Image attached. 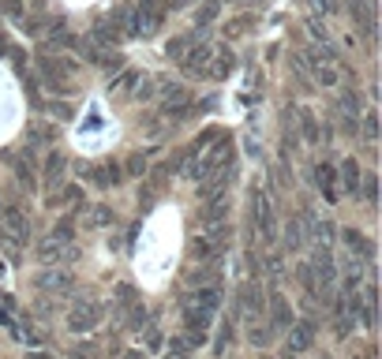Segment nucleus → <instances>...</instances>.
Returning <instances> with one entry per match:
<instances>
[{"mask_svg": "<svg viewBox=\"0 0 382 359\" xmlns=\"http://www.w3.org/2000/svg\"><path fill=\"white\" fill-rule=\"evenodd\" d=\"M38 71H41V83H46L53 94H60V97L75 94V90H71L75 64H71L68 57H41V60H38Z\"/></svg>", "mask_w": 382, "mask_h": 359, "instance_id": "f257e3e1", "label": "nucleus"}, {"mask_svg": "<svg viewBox=\"0 0 382 359\" xmlns=\"http://www.w3.org/2000/svg\"><path fill=\"white\" fill-rule=\"evenodd\" d=\"M180 314H184V330H188V333H180L184 341H188L191 348L206 344V337H210V322H214V314H210V311H203V307H195V303H180Z\"/></svg>", "mask_w": 382, "mask_h": 359, "instance_id": "f03ea898", "label": "nucleus"}, {"mask_svg": "<svg viewBox=\"0 0 382 359\" xmlns=\"http://www.w3.org/2000/svg\"><path fill=\"white\" fill-rule=\"evenodd\" d=\"M75 172H79L83 180H90V183H97V188H116L120 180H124V169L116 165L113 157H105V161H94V165H75Z\"/></svg>", "mask_w": 382, "mask_h": 359, "instance_id": "7ed1b4c3", "label": "nucleus"}, {"mask_svg": "<svg viewBox=\"0 0 382 359\" xmlns=\"http://www.w3.org/2000/svg\"><path fill=\"white\" fill-rule=\"evenodd\" d=\"M102 314H105L102 303H97L94 296H86V300H79V303L68 311V325H71L75 333H90L94 325L102 322Z\"/></svg>", "mask_w": 382, "mask_h": 359, "instance_id": "20e7f679", "label": "nucleus"}, {"mask_svg": "<svg viewBox=\"0 0 382 359\" xmlns=\"http://www.w3.org/2000/svg\"><path fill=\"white\" fill-rule=\"evenodd\" d=\"M334 116H337V124H341L345 135H356L360 132V94L356 90H341V94H337Z\"/></svg>", "mask_w": 382, "mask_h": 359, "instance_id": "39448f33", "label": "nucleus"}, {"mask_svg": "<svg viewBox=\"0 0 382 359\" xmlns=\"http://www.w3.org/2000/svg\"><path fill=\"white\" fill-rule=\"evenodd\" d=\"M251 221H255L259 232H263V244H274V239H278L274 213H270V202H266V195L259 188H251Z\"/></svg>", "mask_w": 382, "mask_h": 359, "instance_id": "423d86ee", "label": "nucleus"}, {"mask_svg": "<svg viewBox=\"0 0 382 359\" xmlns=\"http://www.w3.org/2000/svg\"><path fill=\"white\" fill-rule=\"evenodd\" d=\"M210 57H214L210 41H195V45L184 52V60H180L184 75H191V79H206V71H210Z\"/></svg>", "mask_w": 382, "mask_h": 359, "instance_id": "0eeeda50", "label": "nucleus"}, {"mask_svg": "<svg viewBox=\"0 0 382 359\" xmlns=\"http://www.w3.org/2000/svg\"><path fill=\"white\" fill-rule=\"evenodd\" d=\"M236 161V143L228 135H221L217 139V146L214 150H206V157H199V165H203V180L210 176V172H217V169H225V165H233Z\"/></svg>", "mask_w": 382, "mask_h": 359, "instance_id": "6e6552de", "label": "nucleus"}, {"mask_svg": "<svg viewBox=\"0 0 382 359\" xmlns=\"http://www.w3.org/2000/svg\"><path fill=\"white\" fill-rule=\"evenodd\" d=\"M94 41L97 45H120V41H124V27H120V19H116V12H109V15H102L94 23Z\"/></svg>", "mask_w": 382, "mask_h": 359, "instance_id": "1a4fd4ad", "label": "nucleus"}, {"mask_svg": "<svg viewBox=\"0 0 382 359\" xmlns=\"http://www.w3.org/2000/svg\"><path fill=\"white\" fill-rule=\"evenodd\" d=\"M308 266H311V274L319 277L322 285H334V281H337V262H334V255H330V247H326V244H319V251L311 255Z\"/></svg>", "mask_w": 382, "mask_h": 359, "instance_id": "9d476101", "label": "nucleus"}, {"mask_svg": "<svg viewBox=\"0 0 382 359\" xmlns=\"http://www.w3.org/2000/svg\"><path fill=\"white\" fill-rule=\"evenodd\" d=\"M236 71V52L233 49H214V57H210V71H206V79H228V75Z\"/></svg>", "mask_w": 382, "mask_h": 359, "instance_id": "9b49d317", "label": "nucleus"}, {"mask_svg": "<svg viewBox=\"0 0 382 359\" xmlns=\"http://www.w3.org/2000/svg\"><path fill=\"white\" fill-rule=\"evenodd\" d=\"M64 169H68V157L60 150H53L49 161H46V180H49V195H57L64 188Z\"/></svg>", "mask_w": 382, "mask_h": 359, "instance_id": "f8f14e48", "label": "nucleus"}, {"mask_svg": "<svg viewBox=\"0 0 382 359\" xmlns=\"http://www.w3.org/2000/svg\"><path fill=\"white\" fill-rule=\"evenodd\" d=\"M270 325H274V330H289V325H292L289 300L281 296V292H270Z\"/></svg>", "mask_w": 382, "mask_h": 359, "instance_id": "ddd939ff", "label": "nucleus"}, {"mask_svg": "<svg viewBox=\"0 0 382 359\" xmlns=\"http://www.w3.org/2000/svg\"><path fill=\"white\" fill-rule=\"evenodd\" d=\"M315 341V322L303 318V322H292V333H289V352H303V348H311Z\"/></svg>", "mask_w": 382, "mask_h": 359, "instance_id": "4468645a", "label": "nucleus"}, {"mask_svg": "<svg viewBox=\"0 0 382 359\" xmlns=\"http://www.w3.org/2000/svg\"><path fill=\"white\" fill-rule=\"evenodd\" d=\"M0 217L8 221V228H12V236L19 239V244H27V239H30V221H27V217L19 213L15 206H4V210H0Z\"/></svg>", "mask_w": 382, "mask_h": 359, "instance_id": "2eb2a0df", "label": "nucleus"}, {"mask_svg": "<svg viewBox=\"0 0 382 359\" xmlns=\"http://www.w3.org/2000/svg\"><path fill=\"white\" fill-rule=\"evenodd\" d=\"M240 307H244L247 314L263 311V285H259V281H247V285L240 288Z\"/></svg>", "mask_w": 382, "mask_h": 359, "instance_id": "dca6fc26", "label": "nucleus"}, {"mask_svg": "<svg viewBox=\"0 0 382 359\" xmlns=\"http://www.w3.org/2000/svg\"><path fill=\"white\" fill-rule=\"evenodd\" d=\"M341 239H345L348 251H356V255H364V258H375V244H371L364 232H356V228H345Z\"/></svg>", "mask_w": 382, "mask_h": 359, "instance_id": "f3484780", "label": "nucleus"}, {"mask_svg": "<svg viewBox=\"0 0 382 359\" xmlns=\"http://www.w3.org/2000/svg\"><path fill=\"white\" fill-rule=\"evenodd\" d=\"M308 236H303V217H289L285 221V247L289 251H303Z\"/></svg>", "mask_w": 382, "mask_h": 359, "instance_id": "a211bd4d", "label": "nucleus"}, {"mask_svg": "<svg viewBox=\"0 0 382 359\" xmlns=\"http://www.w3.org/2000/svg\"><path fill=\"white\" fill-rule=\"evenodd\" d=\"M315 183H319V188H322V195H326V199H337V188H334V183H337V172H334V165H326V161H322V165H315Z\"/></svg>", "mask_w": 382, "mask_h": 359, "instance_id": "6ab92c4d", "label": "nucleus"}, {"mask_svg": "<svg viewBox=\"0 0 382 359\" xmlns=\"http://www.w3.org/2000/svg\"><path fill=\"white\" fill-rule=\"evenodd\" d=\"M135 79H139V71L120 68V71H116V79L109 83V94H116V97H132V90H135Z\"/></svg>", "mask_w": 382, "mask_h": 359, "instance_id": "aec40b11", "label": "nucleus"}, {"mask_svg": "<svg viewBox=\"0 0 382 359\" xmlns=\"http://www.w3.org/2000/svg\"><path fill=\"white\" fill-rule=\"evenodd\" d=\"M86 210V228H109L116 225V213L109 210V206H83Z\"/></svg>", "mask_w": 382, "mask_h": 359, "instance_id": "412c9836", "label": "nucleus"}, {"mask_svg": "<svg viewBox=\"0 0 382 359\" xmlns=\"http://www.w3.org/2000/svg\"><path fill=\"white\" fill-rule=\"evenodd\" d=\"M41 288H53V292H68L71 288V274L68 269H46V274L38 277Z\"/></svg>", "mask_w": 382, "mask_h": 359, "instance_id": "4be33fe9", "label": "nucleus"}, {"mask_svg": "<svg viewBox=\"0 0 382 359\" xmlns=\"http://www.w3.org/2000/svg\"><path fill=\"white\" fill-rule=\"evenodd\" d=\"M184 281H188L191 288H199V285H214V281H217V269H214L210 262H203V266L188 269V274H184Z\"/></svg>", "mask_w": 382, "mask_h": 359, "instance_id": "5701e85b", "label": "nucleus"}, {"mask_svg": "<svg viewBox=\"0 0 382 359\" xmlns=\"http://www.w3.org/2000/svg\"><path fill=\"white\" fill-rule=\"evenodd\" d=\"M360 176H364V172H360V165H356L353 157H348L345 165H341V183H345L348 195H360Z\"/></svg>", "mask_w": 382, "mask_h": 359, "instance_id": "b1692460", "label": "nucleus"}, {"mask_svg": "<svg viewBox=\"0 0 382 359\" xmlns=\"http://www.w3.org/2000/svg\"><path fill=\"white\" fill-rule=\"evenodd\" d=\"M311 75H315V83H319L322 90H337V86H341V71H337V64H326V68L311 71Z\"/></svg>", "mask_w": 382, "mask_h": 359, "instance_id": "393cba45", "label": "nucleus"}, {"mask_svg": "<svg viewBox=\"0 0 382 359\" xmlns=\"http://www.w3.org/2000/svg\"><path fill=\"white\" fill-rule=\"evenodd\" d=\"M225 217H228V202H225V199H214V202L203 210V228H206V225H221Z\"/></svg>", "mask_w": 382, "mask_h": 359, "instance_id": "a878e982", "label": "nucleus"}, {"mask_svg": "<svg viewBox=\"0 0 382 359\" xmlns=\"http://www.w3.org/2000/svg\"><path fill=\"white\" fill-rule=\"evenodd\" d=\"M195 34H180V38H169V45H165V52H169V60H184V52H188L191 45H195Z\"/></svg>", "mask_w": 382, "mask_h": 359, "instance_id": "bb28decb", "label": "nucleus"}, {"mask_svg": "<svg viewBox=\"0 0 382 359\" xmlns=\"http://www.w3.org/2000/svg\"><path fill=\"white\" fill-rule=\"evenodd\" d=\"M300 132H303V139H308V143H319V116L303 108V113H300Z\"/></svg>", "mask_w": 382, "mask_h": 359, "instance_id": "cd10ccee", "label": "nucleus"}, {"mask_svg": "<svg viewBox=\"0 0 382 359\" xmlns=\"http://www.w3.org/2000/svg\"><path fill=\"white\" fill-rule=\"evenodd\" d=\"M217 15H221V4H217V0H206L199 12H195V23H199V27H210Z\"/></svg>", "mask_w": 382, "mask_h": 359, "instance_id": "c85d7f7f", "label": "nucleus"}, {"mask_svg": "<svg viewBox=\"0 0 382 359\" xmlns=\"http://www.w3.org/2000/svg\"><path fill=\"white\" fill-rule=\"evenodd\" d=\"M15 180H19V188H23V191H34V183H38L34 169H30L27 161H15Z\"/></svg>", "mask_w": 382, "mask_h": 359, "instance_id": "c756f323", "label": "nucleus"}, {"mask_svg": "<svg viewBox=\"0 0 382 359\" xmlns=\"http://www.w3.org/2000/svg\"><path fill=\"white\" fill-rule=\"evenodd\" d=\"M308 30H311V38H315V41H322V45L330 41V27H326V19H322V15H308Z\"/></svg>", "mask_w": 382, "mask_h": 359, "instance_id": "7c9ffc66", "label": "nucleus"}, {"mask_svg": "<svg viewBox=\"0 0 382 359\" xmlns=\"http://www.w3.org/2000/svg\"><path fill=\"white\" fill-rule=\"evenodd\" d=\"M296 281H300L303 288H308V296H311V300H319V285H315V274H311V266H308V262L296 266Z\"/></svg>", "mask_w": 382, "mask_h": 359, "instance_id": "2f4dec72", "label": "nucleus"}, {"mask_svg": "<svg viewBox=\"0 0 382 359\" xmlns=\"http://www.w3.org/2000/svg\"><path fill=\"white\" fill-rule=\"evenodd\" d=\"M132 97H135V101H150V97H154V79H150V75H139Z\"/></svg>", "mask_w": 382, "mask_h": 359, "instance_id": "473e14b6", "label": "nucleus"}, {"mask_svg": "<svg viewBox=\"0 0 382 359\" xmlns=\"http://www.w3.org/2000/svg\"><path fill=\"white\" fill-rule=\"evenodd\" d=\"M360 191H364V199L375 206L378 202V176L375 172H367V176H360Z\"/></svg>", "mask_w": 382, "mask_h": 359, "instance_id": "72a5a7b5", "label": "nucleus"}, {"mask_svg": "<svg viewBox=\"0 0 382 359\" xmlns=\"http://www.w3.org/2000/svg\"><path fill=\"white\" fill-rule=\"evenodd\" d=\"M0 12H4L8 19H19V23H23V19H27V4H23V0H0Z\"/></svg>", "mask_w": 382, "mask_h": 359, "instance_id": "f704fd0d", "label": "nucleus"}, {"mask_svg": "<svg viewBox=\"0 0 382 359\" xmlns=\"http://www.w3.org/2000/svg\"><path fill=\"white\" fill-rule=\"evenodd\" d=\"M303 4H308V8H311L315 15H322V19L337 12V0H303Z\"/></svg>", "mask_w": 382, "mask_h": 359, "instance_id": "c9c22d12", "label": "nucleus"}, {"mask_svg": "<svg viewBox=\"0 0 382 359\" xmlns=\"http://www.w3.org/2000/svg\"><path fill=\"white\" fill-rule=\"evenodd\" d=\"M116 303H120V307H135V303H139L135 300V288L132 285H120L116 288Z\"/></svg>", "mask_w": 382, "mask_h": 359, "instance_id": "e433bc0d", "label": "nucleus"}, {"mask_svg": "<svg viewBox=\"0 0 382 359\" xmlns=\"http://www.w3.org/2000/svg\"><path fill=\"white\" fill-rule=\"evenodd\" d=\"M364 135L371 139V143L378 139V113H367V116H364Z\"/></svg>", "mask_w": 382, "mask_h": 359, "instance_id": "4c0bfd02", "label": "nucleus"}, {"mask_svg": "<svg viewBox=\"0 0 382 359\" xmlns=\"http://www.w3.org/2000/svg\"><path fill=\"white\" fill-rule=\"evenodd\" d=\"M41 108H49L53 116H60V120H68L71 116V105L68 101H49V105H41Z\"/></svg>", "mask_w": 382, "mask_h": 359, "instance_id": "58836bf2", "label": "nucleus"}, {"mask_svg": "<svg viewBox=\"0 0 382 359\" xmlns=\"http://www.w3.org/2000/svg\"><path fill=\"white\" fill-rule=\"evenodd\" d=\"M128 172H132V176H146V157L135 154L132 161H128Z\"/></svg>", "mask_w": 382, "mask_h": 359, "instance_id": "ea45409f", "label": "nucleus"}, {"mask_svg": "<svg viewBox=\"0 0 382 359\" xmlns=\"http://www.w3.org/2000/svg\"><path fill=\"white\" fill-rule=\"evenodd\" d=\"M228 341H233V318L225 322V330H221V337H217V352H225V348H228Z\"/></svg>", "mask_w": 382, "mask_h": 359, "instance_id": "a19ab883", "label": "nucleus"}, {"mask_svg": "<svg viewBox=\"0 0 382 359\" xmlns=\"http://www.w3.org/2000/svg\"><path fill=\"white\" fill-rule=\"evenodd\" d=\"M353 325H356V318H353V322H348V318H337L334 333H337V337H348V330H353Z\"/></svg>", "mask_w": 382, "mask_h": 359, "instance_id": "79ce46f5", "label": "nucleus"}, {"mask_svg": "<svg viewBox=\"0 0 382 359\" xmlns=\"http://www.w3.org/2000/svg\"><path fill=\"white\" fill-rule=\"evenodd\" d=\"M251 344H270V330H255L251 333Z\"/></svg>", "mask_w": 382, "mask_h": 359, "instance_id": "37998d69", "label": "nucleus"}, {"mask_svg": "<svg viewBox=\"0 0 382 359\" xmlns=\"http://www.w3.org/2000/svg\"><path fill=\"white\" fill-rule=\"evenodd\" d=\"M30 359H53V356H46V352H34V356H30Z\"/></svg>", "mask_w": 382, "mask_h": 359, "instance_id": "c03bdc74", "label": "nucleus"}, {"mask_svg": "<svg viewBox=\"0 0 382 359\" xmlns=\"http://www.w3.org/2000/svg\"><path fill=\"white\" fill-rule=\"evenodd\" d=\"M169 4H172V8H180V4H184V0H169Z\"/></svg>", "mask_w": 382, "mask_h": 359, "instance_id": "a18cd8bd", "label": "nucleus"}, {"mask_svg": "<svg viewBox=\"0 0 382 359\" xmlns=\"http://www.w3.org/2000/svg\"><path fill=\"white\" fill-rule=\"evenodd\" d=\"M289 359H296V352H289Z\"/></svg>", "mask_w": 382, "mask_h": 359, "instance_id": "49530a36", "label": "nucleus"}]
</instances>
